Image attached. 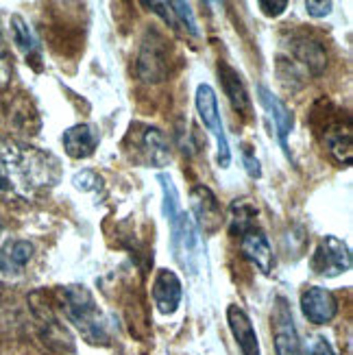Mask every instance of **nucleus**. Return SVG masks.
Masks as SVG:
<instances>
[{"instance_id":"nucleus-18","label":"nucleus","mask_w":353,"mask_h":355,"mask_svg":"<svg viewBox=\"0 0 353 355\" xmlns=\"http://www.w3.org/2000/svg\"><path fill=\"white\" fill-rule=\"evenodd\" d=\"M295 57L314 76L323 74V70L327 68V53H325L323 46H320V42H316V40H310V37L297 40L295 42Z\"/></svg>"},{"instance_id":"nucleus-2","label":"nucleus","mask_w":353,"mask_h":355,"mask_svg":"<svg viewBox=\"0 0 353 355\" xmlns=\"http://www.w3.org/2000/svg\"><path fill=\"white\" fill-rule=\"evenodd\" d=\"M61 295H64L66 316L83 334L85 340L89 345H107L110 336H107L105 316L98 310L94 295L85 286H66Z\"/></svg>"},{"instance_id":"nucleus-5","label":"nucleus","mask_w":353,"mask_h":355,"mask_svg":"<svg viewBox=\"0 0 353 355\" xmlns=\"http://www.w3.org/2000/svg\"><path fill=\"white\" fill-rule=\"evenodd\" d=\"M270 322H273V336H275V353L277 355H305L297 327H295V320H293V312H290V305L284 297L275 299Z\"/></svg>"},{"instance_id":"nucleus-24","label":"nucleus","mask_w":353,"mask_h":355,"mask_svg":"<svg viewBox=\"0 0 353 355\" xmlns=\"http://www.w3.org/2000/svg\"><path fill=\"white\" fill-rule=\"evenodd\" d=\"M251 146H244L242 148V164H244V171H247V175L251 179H259L262 177V166H259L257 157L253 155V153L249 150Z\"/></svg>"},{"instance_id":"nucleus-17","label":"nucleus","mask_w":353,"mask_h":355,"mask_svg":"<svg viewBox=\"0 0 353 355\" xmlns=\"http://www.w3.org/2000/svg\"><path fill=\"white\" fill-rule=\"evenodd\" d=\"M33 244L26 240H9L0 249V270L3 272H20L31 257H33Z\"/></svg>"},{"instance_id":"nucleus-11","label":"nucleus","mask_w":353,"mask_h":355,"mask_svg":"<svg viewBox=\"0 0 353 355\" xmlns=\"http://www.w3.org/2000/svg\"><path fill=\"white\" fill-rule=\"evenodd\" d=\"M257 96H259V103H262V107L268 112V116H270V120H273L275 129H277V137H279V144H282L284 153L290 157V150H288V135H290V131H293V127H295L293 112H290L288 107H286V103H284L279 96H275L266 85H259V87H257Z\"/></svg>"},{"instance_id":"nucleus-6","label":"nucleus","mask_w":353,"mask_h":355,"mask_svg":"<svg viewBox=\"0 0 353 355\" xmlns=\"http://www.w3.org/2000/svg\"><path fill=\"white\" fill-rule=\"evenodd\" d=\"M312 270L320 277H338L351 270L349 246L336 236H325L320 240L316 253L312 255Z\"/></svg>"},{"instance_id":"nucleus-26","label":"nucleus","mask_w":353,"mask_h":355,"mask_svg":"<svg viewBox=\"0 0 353 355\" xmlns=\"http://www.w3.org/2000/svg\"><path fill=\"white\" fill-rule=\"evenodd\" d=\"M334 9V3H314V0H305V11H308L312 18H325Z\"/></svg>"},{"instance_id":"nucleus-16","label":"nucleus","mask_w":353,"mask_h":355,"mask_svg":"<svg viewBox=\"0 0 353 355\" xmlns=\"http://www.w3.org/2000/svg\"><path fill=\"white\" fill-rule=\"evenodd\" d=\"M218 76L223 81V89L225 94L229 96V103H232V107L242 114V116H249L251 114V98H249V92L247 87H244V81L242 76L238 74V70H234L229 64H225V61H221L218 64Z\"/></svg>"},{"instance_id":"nucleus-10","label":"nucleus","mask_w":353,"mask_h":355,"mask_svg":"<svg viewBox=\"0 0 353 355\" xmlns=\"http://www.w3.org/2000/svg\"><path fill=\"white\" fill-rule=\"evenodd\" d=\"M153 301H155L157 312L164 316H171L179 310L181 305V297H183V290H181V282L179 277L168 270V268H160L155 279H153Z\"/></svg>"},{"instance_id":"nucleus-25","label":"nucleus","mask_w":353,"mask_h":355,"mask_svg":"<svg viewBox=\"0 0 353 355\" xmlns=\"http://www.w3.org/2000/svg\"><path fill=\"white\" fill-rule=\"evenodd\" d=\"M259 9L264 11V15H270V18H277V15H282L288 7V0H275V3H270V0H259Z\"/></svg>"},{"instance_id":"nucleus-8","label":"nucleus","mask_w":353,"mask_h":355,"mask_svg":"<svg viewBox=\"0 0 353 355\" xmlns=\"http://www.w3.org/2000/svg\"><path fill=\"white\" fill-rule=\"evenodd\" d=\"M301 312L312 325H327L338 314V299L320 286H310L301 292Z\"/></svg>"},{"instance_id":"nucleus-27","label":"nucleus","mask_w":353,"mask_h":355,"mask_svg":"<svg viewBox=\"0 0 353 355\" xmlns=\"http://www.w3.org/2000/svg\"><path fill=\"white\" fill-rule=\"evenodd\" d=\"M312 355H336V353L325 338H316L314 345H312Z\"/></svg>"},{"instance_id":"nucleus-7","label":"nucleus","mask_w":353,"mask_h":355,"mask_svg":"<svg viewBox=\"0 0 353 355\" xmlns=\"http://www.w3.org/2000/svg\"><path fill=\"white\" fill-rule=\"evenodd\" d=\"M168 70V51H166V40L157 33V31H148L146 40L142 44L140 61H137V72L144 81L157 83L166 76Z\"/></svg>"},{"instance_id":"nucleus-13","label":"nucleus","mask_w":353,"mask_h":355,"mask_svg":"<svg viewBox=\"0 0 353 355\" xmlns=\"http://www.w3.org/2000/svg\"><path fill=\"white\" fill-rule=\"evenodd\" d=\"M61 142H64V150L68 153V157L87 159L98 148L101 133L94 125H74L68 131H64Z\"/></svg>"},{"instance_id":"nucleus-12","label":"nucleus","mask_w":353,"mask_h":355,"mask_svg":"<svg viewBox=\"0 0 353 355\" xmlns=\"http://www.w3.org/2000/svg\"><path fill=\"white\" fill-rule=\"evenodd\" d=\"M227 325L232 329L236 345L242 355H262L259 351V340H257V331L253 327V322L249 314L238 305H229L227 307Z\"/></svg>"},{"instance_id":"nucleus-15","label":"nucleus","mask_w":353,"mask_h":355,"mask_svg":"<svg viewBox=\"0 0 353 355\" xmlns=\"http://www.w3.org/2000/svg\"><path fill=\"white\" fill-rule=\"evenodd\" d=\"M137 150L144 157V162L153 168H162L171 162V146H168L166 135L157 127H146L137 140Z\"/></svg>"},{"instance_id":"nucleus-3","label":"nucleus","mask_w":353,"mask_h":355,"mask_svg":"<svg viewBox=\"0 0 353 355\" xmlns=\"http://www.w3.org/2000/svg\"><path fill=\"white\" fill-rule=\"evenodd\" d=\"M194 105H196L198 118L203 120L205 129L214 135V140H216V162H218V166L229 168V164H232V148H229L227 135L223 129V120H221V112H218V98H216L214 87L207 83L198 85L196 96H194Z\"/></svg>"},{"instance_id":"nucleus-4","label":"nucleus","mask_w":353,"mask_h":355,"mask_svg":"<svg viewBox=\"0 0 353 355\" xmlns=\"http://www.w3.org/2000/svg\"><path fill=\"white\" fill-rule=\"evenodd\" d=\"M171 244L179 264L190 272H196L198 259H201V234L194 225L192 214L181 209L177 220L171 225Z\"/></svg>"},{"instance_id":"nucleus-22","label":"nucleus","mask_w":353,"mask_h":355,"mask_svg":"<svg viewBox=\"0 0 353 355\" xmlns=\"http://www.w3.org/2000/svg\"><path fill=\"white\" fill-rule=\"evenodd\" d=\"M72 183H74V188L81 192H94L101 188V177L94 171H81L74 175Z\"/></svg>"},{"instance_id":"nucleus-21","label":"nucleus","mask_w":353,"mask_h":355,"mask_svg":"<svg viewBox=\"0 0 353 355\" xmlns=\"http://www.w3.org/2000/svg\"><path fill=\"white\" fill-rule=\"evenodd\" d=\"M171 9H173V15H175V22L181 24L183 28H188L190 35H198V28H196V20H194V11L190 7V3H171Z\"/></svg>"},{"instance_id":"nucleus-20","label":"nucleus","mask_w":353,"mask_h":355,"mask_svg":"<svg viewBox=\"0 0 353 355\" xmlns=\"http://www.w3.org/2000/svg\"><path fill=\"white\" fill-rule=\"evenodd\" d=\"M11 33H13V42L18 44V49L22 53L28 55L37 49V42H35L33 33H31V28L24 22L22 15H11Z\"/></svg>"},{"instance_id":"nucleus-14","label":"nucleus","mask_w":353,"mask_h":355,"mask_svg":"<svg viewBox=\"0 0 353 355\" xmlns=\"http://www.w3.org/2000/svg\"><path fill=\"white\" fill-rule=\"evenodd\" d=\"M240 251L264 275H270V270H273V249H270V244H268V240L262 231L253 229V227L244 231L242 240H240Z\"/></svg>"},{"instance_id":"nucleus-19","label":"nucleus","mask_w":353,"mask_h":355,"mask_svg":"<svg viewBox=\"0 0 353 355\" xmlns=\"http://www.w3.org/2000/svg\"><path fill=\"white\" fill-rule=\"evenodd\" d=\"M157 181L162 185V211H164V218L168 223V227H171L177 216L181 214V200H179V192H177V185L173 183L171 175H164L160 173L157 175Z\"/></svg>"},{"instance_id":"nucleus-1","label":"nucleus","mask_w":353,"mask_h":355,"mask_svg":"<svg viewBox=\"0 0 353 355\" xmlns=\"http://www.w3.org/2000/svg\"><path fill=\"white\" fill-rule=\"evenodd\" d=\"M59 159L18 140H0V198L28 200L59 181Z\"/></svg>"},{"instance_id":"nucleus-9","label":"nucleus","mask_w":353,"mask_h":355,"mask_svg":"<svg viewBox=\"0 0 353 355\" xmlns=\"http://www.w3.org/2000/svg\"><path fill=\"white\" fill-rule=\"evenodd\" d=\"M190 203H192V214H194V225L201 227L205 234H214L223 225V214H221V203L216 194H214L205 185H196L190 192Z\"/></svg>"},{"instance_id":"nucleus-23","label":"nucleus","mask_w":353,"mask_h":355,"mask_svg":"<svg viewBox=\"0 0 353 355\" xmlns=\"http://www.w3.org/2000/svg\"><path fill=\"white\" fill-rule=\"evenodd\" d=\"M9 79H11V57L3 35H0V87L7 85Z\"/></svg>"}]
</instances>
